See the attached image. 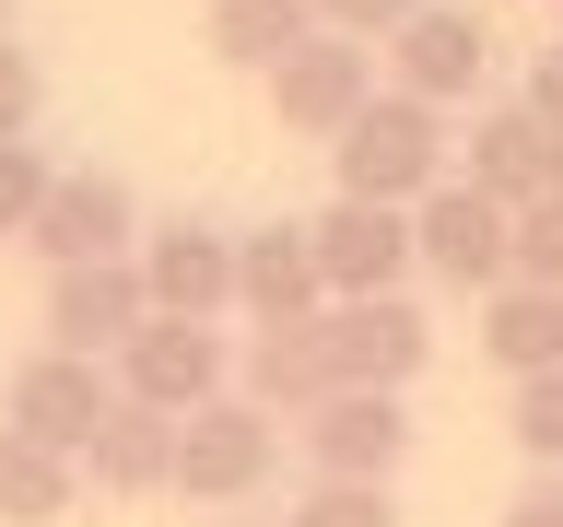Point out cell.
Wrapping results in <instances>:
<instances>
[{
	"instance_id": "3",
	"label": "cell",
	"mask_w": 563,
	"mask_h": 527,
	"mask_svg": "<svg viewBox=\"0 0 563 527\" xmlns=\"http://www.w3.org/2000/svg\"><path fill=\"white\" fill-rule=\"evenodd\" d=\"M271 457H282V422L258 399H235V386L176 422V492L188 504H246V492L271 481Z\"/></svg>"
},
{
	"instance_id": "1",
	"label": "cell",
	"mask_w": 563,
	"mask_h": 527,
	"mask_svg": "<svg viewBox=\"0 0 563 527\" xmlns=\"http://www.w3.org/2000/svg\"><path fill=\"white\" fill-rule=\"evenodd\" d=\"M329 176H341V200H376V211L434 200V188H446V117L411 105V94H376L341 141H329Z\"/></svg>"
},
{
	"instance_id": "28",
	"label": "cell",
	"mask_w": 563,
	"mask_h": 527,
	"mask_svg": "<svg viewBox=\"0 0 563 527\" xmlns=\"http://www.w3.org/2000/svg\"><path fill=\"white\" fill-rule=\"evenodd\" d=\"M528 105H540V117H552V130H563V47H552V59H540V82H528Z\"/></svg>"
},
{
	"instance_id": "15",
	"label": "cell",
	"mask_w": 563,
	"mask_h": 527,
	"mask_svg": "<svg viewBox=\"0 0 563 527\" xmlns=\"http://www.w3.org/2000/svg\"><path fill=\"white\" fill-rule=\"evenodd\" d=\"M235 305L258 316V328H306V316L329 305L306 223H246V235H235Z\"/></svg>"
},
{
	"instance_id": "8",
	"label": "cell",
	"mask_w": 563,
	"mask_h": 527,
	"mask_svg": "<svg viewBox=\"0 0 563 527\" xmlns=\"http://www.w3.org/2000/svg\"><path fill=\"white\" fill-rule=\"evenodd\" d=\"M130 270H141V293H153V316H223V305H235V235L200 223V211L141 223Z\"/></svg>"
},
{
	"instance_id": "29",
	"label": "cell",
	"mask_w": 563,
	"mask_h": 527,
	"mask_svg": "<svg viewBox=\"0 0 563 527\" xmlns=\"http://www.w3.org/2000/svg\"><path fill=\"white\" fill-rule=\"evenodd\" d=\"M0 35H12V24H0Z\"/></svg>"
},
{
	"instance_id": "18",
	"label": "cell",
	"mask_w": 563,
	"mask_h": 527,
	"mask_svg": "<svg viewBox=\"0 0 563 527\" xmlns=\"http://www.w3.org/2000/svg\"><path fill=\"white\" fill-rule=\"evenodd\" d=\"M306 35H317V0H211V59L223 70H258L271 82Z\"/></svg>"
},
{
	"instance_id": "24",
	"label": "cell",
	"mask_w": 563,
	"mask_h": 527,
	"mask_svg": "<svg viewBox=\"0 0 563 527\" xmlns=\"http://www.w3.org/2000/svg\"><path fill=\"white\" fill-rule=\"evenodd\" d=\"M517 281H540V293H563V188L552 200L517 211Z\"/></svg>"
},
{
	"instance_id": "25",
	"label": "cell",
	"mask_w": 563,
	"mask_h": 527,
	"mask_svg": "<svg viewBox=\"0 0 563 527\" xmlns=\"http://www.w3.org/2000/svg\"><path fill=\"white\" fill-rule=\"evenodd\" d=\"M411 12H422V0H317V24H329V35H364V47H376V35H399Z\"/></svg>"
},
{
	"instance_id": "5",
	"label": "cell",
	"mask_w": 563,
	"mask_h": 527,
	"mask_svg": "<svg viewBox=\"0 0 563 527\" xmlns=\"http://www.w3.org/2000/svg\"><path fill=\"white\" fill-rule=\"evenodd\" d=\"M317 351H329V386L399 399V386L434 363V328H422L411 293H376V305H317Z\"/></svg>"
},
{
	"instance_id": "6",
	"label": "cell",
	"mask_w": 563,
	"mask_h": 527,
	"mask_svg": "<svg viewBox=\"0 0 563 527\" xmlns=\"http://www.w3.org/2000/svg\"><path fill=\"white\" fill-rule=\"evenodd\" d=\"M364 105H376V47H364V35H329V24H317L306 47L271 70V117L294 141H341Z\"/></svg>"
},
{
	"instance_id": "7",
	"label": "cell",
	"mask_w": 563,
	"mask_h": 527,
	"mask_svg": "<svg viewBox=\"0 0 563 527\" xmlns=\"http://www.w3.org/2000/svg\"><path fill=\"white\" fill-rule=\"evenodd\" d=\"M306 246H317L329 305H376V293H399V281L422 270L411 258V211H376V200H329L306 223Z\"/></svg>"
},
{
	"instance_id": "11",
	"label": "cell",
	"mask_w": 563,
	"mask_h": 527,
	"mask_svg": "<svg viewBox=\"0 0 563 527\" xmlns=\"http://www.w3.org/2000/svg\"><path fill=\"white\" fill-rule=\"evenodd\" d=\"M106 411H118V375L82 363V351H35L24 375H12V399H0V422L35 434L47 457H82V446L106 434Z\"/></svg>"
},
{
	"instance_id": "16",
	"label": "cell",
	"mask_w": 563,
	"mask_h": 527,
	"mask_svg": "<svg viewBox=\"0 0 563 527\" xmlns=\"http://www.w3.org/2000/svg\"><path fill=\"white\" fill-rule=\"evenodd\" d=\"M482 351L505 363V375H563V293H540V281H493L482 293Z\"/></svg>"
},
{
	"instance_id": "22",
	"label": "cell",
	"mask_w": 563,
	"mask_h": 527,
	"mask_svg": "<svg viewBox=\"0 0 563 527\" xmlns=\"http://www.w3.org/2000/svg\"><path fill=\"white\" fill-rule=\"evenodd\" d=\"M282 527H399V504H387V481H317Z\"/></svg>"
},
{
	"instance_id": "27",
	"label": "cell",
	"mask_w": 563,
	"mask_h": 527,
	"mask_svg": "<svg viewBox=\"0 0 563 527\" xmlns=\"http://www.w3.org/2000/svg\"><path fill=\"white\" fill-rule=\"evenodd\" d=\"M505 527H563V469H528V481L505 492Z\"/></svg>"
},
{
	"instance_id": "19",
	"label": "cell",
	"mask_w": 563,
	"mask_h": 527,
	"mask_svg": "<svg viewBox=\"0 0 563 527\" xmlns=\"http://www.w3.org/2000/svg\"><path fill=\"white\" fill-rule=\"evenodd\" d=\"M246 399H258V411H294L306 422L317 399H329V351H317V316L306 328H246Z\"/></svg>"
},
{
	"instance_id": "10",
	"label": "cell",
	"mask_w": 563,
	"mask_h": 527,
	"mask_svg": "<svg viewBox=\"0 0 563 527\" xmlns=\"http://www.w3.org/2000/svg\"><path fill=\"white\" fill-rule=\"evenodd\" d=\"M35 258L47 270H95V258H130L141 246V200H130V176H106V165H59V188H47V211H35Z\"/></svg>"
},
{
	"instance_id": "4",
	"label": "cell",
	"mask_w": 563,
	"mask_h": 527,
	"mask_svg": "<svg viewBox=\"0 0 563 527\" xmlns=\"http://www.w3.org/2000/svg\"><path fill=\"white\" fill-rule=\"evenodd\" d=\"M411 258L457 293H493V281H517V211L482 200L470 176H446L434 200H411Z\"/></svg>"
},
{
	"instance_id": "23",
	"label": "cell",
	"mask_w": 563,
	"mask_h": 527,
	"mask_svg": "<svg viewBox=\"0 0 563 527\" xmlns=\"http://www.w3.org/2000/svg\"><path fill=\"white\" fill-rule=\"evenodd\" d=\"M47 188H59V165H47L35 141H0V235H35Z\"/></svg>"
},
{
	"instance_id": "2",
	"label": "cell",
	"mask_w": 563,
	"mask_h": 527,
	"mask_svg": "<svg viewBox=\"0 0 563 527\" xmlns=\"http://www.w3.org/2000/svg\"><path fill=\"white\" fill-rule=\"evenodd\" d=\"M106 375H118V399H141V411H165V422H188L200 399H223L235 351H223V328H211V316H141L130 351H118Z\"/></svg>"
},
{
	"instance_id": "17",
	"label": "cell",
	"mask_w": 563,
	"mask_h": 527,
	"mask_svg": "<svg viewBox=\"0 0 563 527\" xmlns=\"http://www.w3.org/2000/svg\"><path fill=\"white\" fill-rule=\"evenodd\" d=\"M82 469H95V492H176V422L141 411V399H118L106 434L82 446Z\"/></svg>"
},
{
	"instance_id": "20",
	"label": "cell",
	"mask_w": 563,
	"mask_h": 527,
	"mask_svg": "<svg viewBox=\"0 0 563 527\" xmlns=\"http://www.w3.org/2000/svg\"><path fill=\"white\" fill-rule=\"evenodd\" d=\"M70 492H82V457H47L35 434L0 422V527H59Z\"/></svg>"
},
{
	"instance_id": "26",
	"label": "cell",
	"mask_w": 563,
	"mask_h": 527,
	"mask_svg": "<svg viewBox=\"0 0 563 527\" xmlns=\"http://www.w3.org/2000/svg\"><path fill=\"white\" fill-rule=\"evenodd\" d=\"M35 94H47V82H35V59L0 35V141H24V130H35Z\"/></svg>"
},
{
	"instance_id": "12",
	"label": "cell",
	"mask_w": 563,
	"mask_h": 527,
	"mask_svg": "<svg viewBox=\"0 0 563 527\" xmlns=\"http://www.w3.org/2000/svg\"><path fill=\"white\" fill-rule=\"evenodd\" d=\"M153 316L130 258H95V270H47V351H82V363H118L130 328Z\"/></svg>"
},
{
	"instance_id": "9",
	"label": "cell",
	"mask_w": 563,
	"mask_h": 527,
	"mask_svg": "<svg viewBox=\"0 0 563 527\" xmlns=\"http://www.w3.org/2000/svg\"><path fill=\"white\" fill-rule=\"evenodd\" d=\"M482 70H493V24L457 12V0H422L411 24L387 35V94L434 105V117H446L457 94H482Z\"/></svg>"
},
{
	"instance_id": "13",
	"label": "cell",
	"mask_w": 563,
	"mask_h": 527,
	"mask_svg": "<svg viewBox=\"0 0 563 527\" xmlns=\"http://www.w3.org/2000/svg\"><path fill=\"white\" fill-rule=\"evenodd\" d=\"M294 434H306L317 481H387V469L411 457V411H399V399H376V386H329Z\"/></svg>"
},
{
	"instance_id": "14",
	"label": "cell",
	"mask_w": 563,
	"mask_h": 527,
	"mask_svg": "<svg viewBox=\"0 0 563 527\" xmlns=\"http://www.w3.org/2000/svg\"><path fill=\"white\" fill-rule=\"evenodd\" d=\"M470 188L505 200V211L552 200V188H563V130H552L528 94H517V105H482V117H470Z\"/></svg>"
},
{
	"instance_id": "21",
	"label": "cell",
	"mask_w": 563,
	"mask_h": 527,
	"mask_svg": "<svg viewBox=\"0 0 563 527\" xmlns=\"http://www.w3.org/2000/svg\"><path fill=\"white\" fill-rule=\"evenodd\" d=\"M505 434H517L528 469H563V375H528L517 411H505Z\"/></svg>"
}]
</instances>
